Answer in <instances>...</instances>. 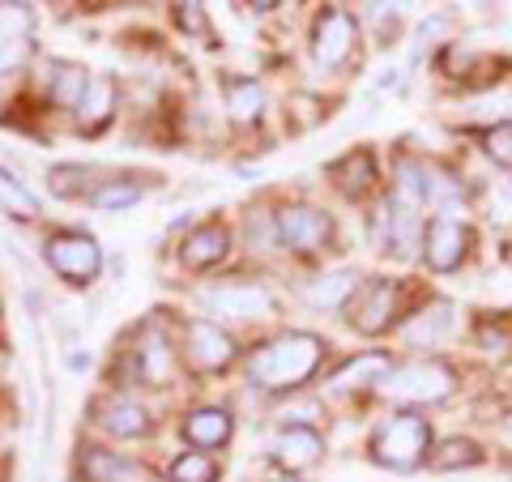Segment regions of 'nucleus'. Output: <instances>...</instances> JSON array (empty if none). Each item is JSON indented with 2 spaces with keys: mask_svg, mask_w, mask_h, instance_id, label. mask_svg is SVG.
<instances>
[{
  "mask_svg": "<svg viewBox=\"0 0 512 482\" xmlns=\"http://www.w3.org/2000/svg\"><path fill=\"white\" fill-rule=\"evenodd\" d=\"M320 355H325V342L316 333H282L248 359V380L269 393L295 389L320 367Z\"/></svg>",
  "mask_w": 512,
  "mask_h": 482,
  "instance_id": "obj_1",
  "label": "nucleus"
},
{
  "mask_svg": "<svg viewBox=\"0 0 512 482\" xmlns=\"http://www.w3.org/2000/svg\"><path fill=\"white\" fill-rule=\"evenodd\" d=\"M376 465L397 474H410L431 457V427L423 414H393L372 431V444H367Z\"/></svg>",
  "mask_w": 512,
  "mask_h": 482,
  "instance_id": "obj_2",
  "label": "nucleus"
},
{
  "mask_svg": "<svg viewBox=\"0 0 512 482\" xmlns=\"http://www.w3.org/2000/svg\"><path fill=\"white\" fill-rule=\"evenodd\" d=\"M453 389H457V376L440 359L402 363L380 380V393L389 401H402V406H436V401L453 397Z\"/></svg>",
  "mask_w": 512,
  "mask_h": 482,
  "instance_id": "obj_3",
  "label": "nucleus"
},
{
  "mask_svg": "<svg viewBox=\"0 0 512 482\" xmlns=\"http://www.w3.org/2000/svg\"><path fill=\"white\" fill-rule=\"evenodd\" d=\"M274 239L291 252H320L333 239V222L312 205H286L274 214Z\"/></svg>",
  "mask_w": 512,
  "mask_h": 482,
  "instance_id": "obj_4",
  "label": "nucleus"
},
{
  "mask_svg": "<svg viewBox=\"0 0 512 482\" xmlns=\"http://www.w3.org/2000/svg\"><path fill=\"white\" fill-rule=\"evenodd\" d=\"M43 256H47V265H52L60 278H69V282H90L94 273H99V265H103L99 244H94L90 235H82V231L52 235L47 239V248H43Z\"/></svg>",
  "mask_w": 512,
  "mask_h": 482,
  "instance_id": "obj_5",
  "label": "nucleus"
},
{
  "mask_svg": "<svg viewBox=\"0 0 512 482\" xmlns=\"http://www.w3.org/2000/svg\"><path fill=\"white\" fill-rule=\"evenodd\" d=\"M201 299L214 316H231V320H261L274 312V295L261 282H222V286H210Z\"/></svg>",
  "mask_w": 512,
  "mask_h": 482,
  "instance_id": "obj_6",
  "label": "nucleus"
},
{
  "mask_svg": "<svg viewBox=\"0 0 512 482\" xmlns=\"http://www.w3.org/2000/svg\"><path fill=\"white\" fill-rule=\"evenodd\" d=\"M355 39H359L355 18H350L346 9L329 5L316 18V30H312V56H316V64H325V69H338V64H346Z\"/></svg>",
  "mask_w": 512,
  "mask_h": 482,
  "instance_id": "obj_7",
  "label": "nucleus"
},
{
  "mask_svg": "<svg viewBox=\"0 0 512 482\" xmlns=\"http://www.w3.org/2000/svg\"><path fill=\"white\" fill-rule=\"evenodd\" d=\"M466 252H470V227L466 222H457V218H431L427 222V231H423V256H427V265L436 269V273H453L461 261H466Z\"/></svg>",
  "mask_w": 512,
  "mask_h": 482,
  "instance_id": "obj_8",
  "label": "nucleus"
},
{
  "mask_svg": "<svg viewBox=\"0 0 512 482\" xmlns=\"http://www.w3.org/2000/svg\"><path fill=\"white\" fill-rule=\"evenodd\" d=\"M397 316V286L393 282H367L350 303V325L359 333H384Z\"/></svg>",
  "mask_w": 512,
  "mask_h": 482,
  "instance_id": "obj_9",
  "label": "nucleus"
},
{
  "mask_svg": "<svg viewBox=\"0 0 512 482\" xmlns=\"http://www.w3.org/2000/svg\"><path fill=\"white\" fill-rule=\"evenodd\" d=\"M188 359L201 367V372H222L235 359V342L231 333H222L210 320H192L188 325Z\"/></svg>",
  "mask_w": 512,
  "mask_h": 482,
  "instance_id": "obj_10",
  "label": "nucleus"
},
{
  "mask_svg": "<svg viewBox=\"0 0 512 482\" xmlns=\"http://www.w3.org/2000/svg\"><path fill=\"white\" fill-rule=\"evenodd\" d=\"M320 453H325V440L312 427H286L274 440V461L282 470H308V465L320 461Z\"/></svg>",
  "mask_w": 512,
  "mask_h": 482,
  "instance_id": "obj_11",
  "label": "nucleus"
},
{
  "mask_svg": "<svg viewBox=\"0 0 512 482\" xmlns=\"http://www.w3.org/2000/svg\"><path fill=\"white\" fill-rule=\"evenodd\" d=\"M94 414H99L103 431H111V436H120V440H133V436H146L150 431V414L128 397H107Z\"/></svg>",
  "mask_w": 512,
  "mask_h": 482,
  "instance_id": "obj_12",
  "label": "nucleus"
},
{
  "mask_svg": "<svg viewBox=\"0 0 512 482\" xmlns=\"http://www.w3.org/2000/svg\"><path fill=\"white\" fill-rule=\"evenodd\" d=\"M359 295V273L355 269H333V273H320L316 282H308V299L316 308H342Z\"/></svg>",
  "mask_w": 512,
  "mask_h": 482,
  "instance_id": "obj_13",
  "label": "nucleus"
},
{
  "mask_svg": "<svg viewBox=\"0 0 512 482\" xmlns=\"http://www.w3.org/2000/svg\"><path fill=\"white\" fill-rule=\"evenodd\" d=\"M389 372H393L389 355L367 350V355H359V359H346L338 372H333V384H338V389H363V384H380Z\"/></svg>",
  "mask_w": 512,
  "mask_h": 482,
  "instance_id": "obj_14",
  "label": "nucleus"
},
{
  "mask_svg": "<svg viewBox=\"0 0 512 482\" xmlns=\"http://www.w3.org/2000/svg\"><path fill=\"white\" fill-rule=\"evenodd\" d=\"M227 244H231L227 227H218V222H210V227H197L184 239V261L192 269H205V265H214V261L227 256Z\"/></svg>",
  "mask_w": 512,
  "mask_h": 482,
  "instance_id": "obj_15",
  "label": "nucleus"
},
{
  "mask_svg": "<svg viewBox=\"0 0 512 482\" xmlns=\"http://www.w3.org/2000/svg\"><path fill=\"white\" fill-rule=\"evenodd\" d=\"M448 329H453V308H448V303H436V308H427V312H419L414 320H406L402 337H406L410 346H436Z\"/></svg>",
  "mask_w": 512,
  "mask_h": 482,
  "instance_id": "obj_16",
  "label": "nucleus"
},
{
  "mask_svg": "<svg viewBox=\"0 0 512 482\" xmlns=\"http://www.w3.org/2000/svg\"><path fill=\"white\" fill-rule=\"evenodd\" d=\"M184 436L201 448H218L231 440V414L227 410H197L184 419Z\"/></svg>",
  "mask_w": 512,
  "mask_h": 482,
  "instance_id": "obj_17",
  "label": "nucleus"
},
{
  "mask_svg": "<svg viewBox=\"0 0 512 482\" xmlns=\"http://www.w3.org/2000/svg\"><path fill=\"white\" fill-rule=\"evenodd\" d=\"M86 474H90L94 482H150V474L141 470V465L124 461V457H116V453H103V448H90Z\"/></svg>",
  "mask_w": 512,
  "mask_h": 482,
  "instance_id": "obj_18",
  "label": "nucleus"
},
{
  "mask_svg": "<svg viewBox=\"0 0 512 482\" xmlns=\"http://www.w3.org/2000/svg\"><path fill=\"white\" fill-rule=\"evenodd\" d=\"M329 175L350 192V197H359V192L372 188V180H376V163H372V154H367V150H350L342 163H333V167H329Z\"/></svg>",
  "mask_w": 512,
  "mask_h": 482,
  "instance_id": "obj_19",
  "label": "nucleus"
},
{
  "mask_svg": "<svg viewBox=\"0 0 512 482\" xmlns=\"http://www.w3.org/2000/svg\"><path fill=\"white\" fill-rule=\"evenodd\" d=\"M478 461H483V448H478L474 440H461V436L436 444V448H431V457H427V465H431V470H440V474L470 470V465H478Z\"/></svg>",
  "mask_w": 512,
  "mask_h": 482,
  "instance_id": "obj_20",
  "label": "nucleus"
},
{
  "mask_svg": "<svg viewBox=\"0 0 512 482\" xmlns=\"http://www.w3.org/2000/svg\"><path fill=\"white\" fill-rule=\"evenodd\" d=\"M86 90H90L86 69H77V64H64V60L52 64V99L60 107H82Z\"/></svg>",
  "mask_w": 512,
  "mask_h": 482,
  "instance_id": "obj_21",
  "label": "nucleus"
},
{
  "mask_svg": "<svg viewBox=\"0 0 512 482\" xmlns=\"http://www.w3.org/2000/svg\"><path fill=\"white\" fill-rule=\"evenodd\" d=\"M137 367H141V376H146L150 384L171 380L175 363H171V350H167V337H163V333H150L146 342H141V350H137Z\"/></svg>",
  "mask_w": 512,
  "mask_h": 482,
  "instance_id": "obj_22",
  "label": "nucleus"
},
{
  "mask_svg": "<svg viewBox=\"0 0 512 482\" xmlns=\"http://www.w3.org/2000/svg\"><path fill=\"white\" fill-rule=\"evenodd\" d=\"M261 107H265V90L256 82H231L227 86V111L235 124H256L261 120Z\"/></svg>",
  "mask_w": 512,
  "mask_h": 482,
  "instance_id": "obj_23",
  "label": "nucleus"
},
{
  "mask_svg": "<svg viewBox=\"0 0 512 482\" xmlns=\"http://www.w3.org/2000/svg\"><path fill=\"white\" fill-rule=\"evenodd\" d=\"M111 103H116V86H111L107 77H90V90H86L82 107H77V116H82L86 128H103L111 116Z\"/></svg>",
  "mask_w": 512,
  "mask_h": 482,
  "instance_id": "obj_24",
  "label": "nucleus"
},
{
  "mask_svg": "<svg viewBox=\"0 0 512 482\" xmlns=\"http://www.w3.org/2000/svg\"><path fill=\"white\" fill-rule=\"evenodd\" d=\"M214 478H218V465L205 453H184L171 465V482H214Z\"/></svg>",
  "mask_w": 512,
  "mask_h": 482,
  "instance_id": "obj_25",
  "label": "nucleus"
},
{
  "mask_svg": "<svg viewBox=\"0 0 512 482\" xmlns=\"http://www.w3.org/2000/svg\"><path fill=\"white\" fill-rule=\"evenodd\" d=\"M0 201H5L18 218H35V214H39V201L30 197V192H26L18 180H9L5 171H0Z\"/></svg>",
  "mask_w": 512,
  "mask_h": 482,
  "instance_id": "obj_26",
  "label": "nucleus"
},
{
  "mask_svg": "<svg viewBox=\"0 0 512 482\" xmlns=\"http://www.w3.org/2000/svg\"><path fill=\"white\" fill-rule=\"evenodd\" d=\"M487 154H491L500 167H508V171H512V120L487 128Z\"/></svg>",
  "mask_w": 512,
  "mask_h": 482,
  "instance_id": "obj_27",
  "label": "nucleus"
},
{
  "mask_svg": "<svg viewBox=\"0 0 512 482\" xmlns=\"http://www.w3.org/2000/svg\"><path fill=\"white\" fill-rule=\"evenodd\" d=\"M137 197H141L137 184H111V188L94 192V205H99V210H124V205H133Z\"/></svg>",
  "mask_w": 512,
  "mask_h": 482,
  "instance_id": "obj_28",
  "label": "nucleus"
},
{
  "mask_svg": "<svg viewBox=\"0 0 512 482\" xmlns=\"http://www.w3.org/2000/svg\"><path fill=\"white\" fill-rule=\"evenodd\" d=\"M86 180V167H56L52 175H47V184H52L56 197H69V192H77Z\"/></svg>",
  "mask_w": 512,
  "mask_h": 482,
  "instance_id": "obj_29",
  "label": "nucleus"
},
{
  "mask_svg": "<svg viewBox=\"0 0 512 482\" xmlns=\"http://www.w3.org/2000/svg\"><path fill=\"white\" fill-rule=\"evenodd\" d=\"M30 52L26 39H0V69H13V64H22Z\"/></svg>",
  "mask_w": 512,
  "mask_h": 482,
  "instance_id": "obj_30",
  "label": "nucleus"
},
{
  "mask_svg": "<svg viewBox=\"0 0 512 482\" xmlns=\"http://www.w3.org/2000/svg\"><path fill=\"white\" fill-rule=\"evenodd\" d=\"M175 18H180V26L192 30V35H205V13H201V5H175Z\"/></svg>",
  "mask_w": 512,
  "mask_h": 482,
  "instance_id": "obj_31",
  "label": "nucleus"
},
{
  "mask_svg": "<svg viewBox=\"0 0 512 482\" xmlns=\"http://www.w3.org/2000/svg\"><path fill=\"white\" fill-rule=\"evenodd\" d=\"M308 414H320V406H316V401H303V406L286 410V423H291V419H308Z\"/></svg>",
  "mask_w": 512,
  "mask_h": 482,
  "instance_id": "obj_32",
  "label": "nucleus"
},
{
  "mask_svg": "<svg viewBox=\"0 0 512 482\" xmlns=\"http://www.w3.org/2000/svg\"><path fill=\"white\" fill-rule=\"evenodd\" d=\"M282 482H299V478H282Z\"/></svg>",
  "mask_w": 512,
  "mask_h": 482,
  "instance_id": "obj_33",
  "label": "nucleus"
}]
</instances>
